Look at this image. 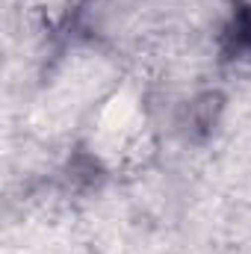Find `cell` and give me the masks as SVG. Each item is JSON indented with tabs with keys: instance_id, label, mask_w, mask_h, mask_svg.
<instances>
[{
	"instance_id": "6da1fadb",
	"label": "cell",
	"mask_w": 251,
	"mask_h": 254,
	"mask_svg": "<svg viewBox=\"0 0 251 254\" xmlns=\"http://www.w3.org/2000/svg\"><path fill=\"white\" fill-rule=\"evenodd\" d=\"M45 6H63V3H68V0H42Z\"/></svg>"
}]
</instances>
